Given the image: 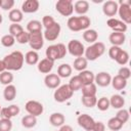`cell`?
I'll return each mask as SVG.
<instances>
[{"instance_id":"cell-1","label":"cell","mask_w":131,"mask_h":131,"mask_svg":"<svg viewBox=\"0 0 131 131\" xmlns=\"http://www.w3.org/2000/svg\"><path fill=\"white\" fill-rule=\"evenodd\" d=\"M6 71H19L25 61V56L20 51H13L10 54L6 55L2 59Z\"/></svg>"},{"instance_id":"cell-2","label":"cell","mask_w":131,"mask_h":131,"mask_svg":"<svg viewBox=\"0 0 131 131\" xmlns=\"http://www.w3.org/2000/svg\"><path fill=\"white\" fill-rule=\"evenodd\" d=\"M91 24V20L86 15L81 16H71L68 19V28L73 32H79L82 30H87Z\"/></svg>"},{"instance_id":"cell-3","label":"cell","mask_w":131,"mask_h":131,"mask_svg":"<svg viewBox=\"0 0 131 131\" xmlns=\"http://www.w3.org/2000/svg\"><path fill=\"white\" fill-rule=\"evenodd\" d=\"M105 51V46L102 42H95L85 49V58L87 60H95L100 57Z\"/></svg>"},{"instance_id":"cell-4","label":"cell","mask_w":131,"mask_h":131,"mask_svg":"<svg viewBox=\"0 0 131 131\" xmlns=\"http://www.w3.org/2000/svg\"><path fill=\"white\" fill-rule=\"evenodd\" d=\"M73 93L74 92L71 90L69 85L66 84V85H61L56 88V90L54 91L53 97H54V100L57 102H64L73 96Z\"/></svg>"},{"instance_id":"cell-5","label":"cell","mask_w":131,"mask_h":131,"mask_svg":"<svg viewBox=\"0 0 131 131\" xmlns=\"http://www.w3.org/2000/svg\"><path fill=\"white\" fill-rule=\"evenodd\" d=\"M55 9L61 15L70 16L74 11V4L71 0H58L55 4Z\"/></svg>"},{"instance_id":"cell-6","label":"cell","mask_w":131,"mask_h":131,"mask_svg":"<svg viewBox=\"0 0 131 131\" xmlns=\"http://www.w3.org/2000/svg\"><path fill=\"white\" fill-rule=\"evenodd\" d=\"M119 15L121 17V20L125 23L126 25H129L131 23V6L130 2H120L119 8H118Z\"/></svg>"},{"instance_id":"cell-7","label":"cell","mask_w":131,"mask_h":131,"mask_svg":"<svg viewBox=\"0 0 131 131\" xmlns=\"http://www.w3.org/2000/svg\"><path fill=\"white\" fill-rule=\"evenodd\" d=\"M25 108H26V111L29 115H32V116H35V117H38V116L42 115L43 111H44L43 104L41 102L37 101V100L27 101V103L25 105Z\"/></svg>"},{"instance_id":"cell-8","label":"cell","mask_w":131,"mask_h":131,"mask_svg":"<svg viewBox=\"0 0 131 131\" xmlns=\"http://www.w3.org/2000/svg\"><path fill=\"white\" fill-rule=\"evenodd\" d=\"M67 49L69 50L70 54L76 57H80L84 54L85 52V48L84 45L79 41V40H71L68 44Z\"/></svg>"},{"instance_id":"cell-9","label":"cell","mask_w":131,"mask_h":131,"mask_svg":"<svg viewBox=\"0 0 131 131\" xmlns=\"http://www.w3.org/2000/svg\"><path fill=\"white\" fill-rule=\"evenodd\" d=\"M29 44L31 48H33L35 51L39 50L44 45V37L42 32H36V33H30V39Z\"/></svg>"},{"instance_id":"cell-10","label":"cell","mask_w":131,"mask_h":131,"mask_svg":"<svg viewBox=\"0 0 131 131\" xmlns=\"http://www.w3.org/2000/svg\"><path fill=\"white\" fill-rule=\"evenodd\" d=\"M60 25L58 23H55L53 26H51L48 29H45L44 33H43V37L47 40V41H54L58 38L59 34H60Z\"/></svg>"},{"instance_id":"cell-11","label":"cell","mask_w":131,"mask_h":131,"mask_svg":"<svg viewBox=\"0 0 131 131\" xmlns=\"http://www.w3.org/2000/svg\"><path fill=\"white\" fill-rule=\"evenodd\" d=\"M77 122H78L79 126L82 127L86 131H92L93 126H94V123H95V121L93 120V118L90 117L88 114H82V115H80L78 117V119H77Z\"/></svg>"},{"instance_id":"cell-12","label":"cell","mask_w":131,"mask_h":131,"mask_svg":"<svg viewBox=\"0 0 131 131\" xmlns=\"http://www.w3.org/2000/svg\"><path fill=\"white\" fill-rule=\"evenodd\" d=\"M118 8H119V4L113 0H108V1L104 2L102 5V11H103L104 15L110 16L111 18L117 14Z\"/></svg>"},{"instance_id":"cell-13","label":"cell","mask_w":131,"mask_h":131,"mask_svg":"<svg viewBox=\"0 0 131 131\" xmlns=\"http://www.w3.org/2000/svg\"><path fill=\"white\" fill-rule=\"evenodd\" d=\"M106 25L108 28H111L114 32H121V33H125L127 31V25L125 23H123L120 19L117 18H108L106 21Z\"/></svg>"},{"instance_id":"cell-14","label":"cell","mask_w":131,"mask_h":131,"mask_svg":"<svg viewBox=\"0 0 131 131\" xmlns=\"http://www.w3.org/2000/svg\"><path fill=\"white\" fill-rule=\"evenodd\" d=\"M112 77L107 72H100L96 76H94V82L95 85H98L100 87H106L111 84Z\"/></svg>"},{"instance_id":"cell-15","label":"cell","mask_w":131,"mask_h":131,"mask_svg":"<svg viewBox=\"0 0 131 131\" xmlns=\"http://www.w3.org/2000/svg\"><path fill=\"white\" fill-rule=\"evenodd\" d=\"M44 84L50 89H56L60 84V78L56 74H47L44 78Z\"/></svg>"},{"instance_id":"cell-16","label":"cell","mask_w":131,"mask_h":131,"mask_svg":"<svg viewBox=\"0 0 131 131\" xmlns=\"http://www.w3.org/2000/svg\"><path fill=\"white\" fill-rule=\"evenodd\" d=\"M39 1L38 0H26L21 4V11L25 13H33L39 9Z\"/></svg>"},{"instance_id":"cell-17","label":"cell","mask_w":131,"mask_h":131,"mask_svg":"<svg viewBox=\"0 0 131 131\" xmlns=\"http://www.w3.org/2000/svg\"><path fill=\"white\" fill-rule=\"evenodd\" d=\"M108 40L113 46H119L120 47L122 44L125 43L126 35H125V33H121V32H113L110 35Z\"/></svg>"},{"instance_id":"cell-18","label":"cell","mask_w":131,"mask_h":131,"mask_svg":"<svg viewBox=\"0 0 131 131\" xmlns=\"http://www.w3.org/2000/svg\"><path fill=\"white\" fill-rule=\"evenodd\" d=\"M53 63L54 61L48 59V58H43L41 59L37 64V68H38V71L42 74H48L51 72V70L53 69Z\"/></svg>"},{"instance_id":"cell-19","label":"cell","mask_w":131,"mask_h":131,"mask_svg":"<svg viewBox=\"0 0 131 131\" xmlns=\"http://www.w3.org/2000/svg\"><path fill=\"white\" fill-rule=\"evenodd\" d=\"M64 121L66 118L61 113H53L49 117V122L54 127H61L62 125H64Z\"/></svg>"},{"instance_id":"cell-20","label":"cell","mask_w":131,"mask_h":131,"mask_svg":"<svg viewBox=\"0 0 131 131\" xmlns=\"http://www.w3.org/2000/svg\"><path fill=\"white\" fill-rule=\"evenodd\" d=\"M74 10L80 14V15H84L88 10H89V3L86 0H79L76 1L74 4Z\"/></svg>"},{"instance_id":"cell-21","label":"cell","mask_w":131,"mask_h":131,"mask_svg":"<svg viewBox=\"0 0 131 131\" xmlns=\"http://www.w3.org/2000/svg\"><path fill=\"white\" fill-rule=\"evenodd\" d=\"M46 58L54 61L56 59H60V56H59V50H58V47H57V44L55 45H50L47 47L46 49Z\"/></svg>"},{"instance_id":"cell-22","label":"cell","mask_w":131,"mask_h":131,"mask_svg":"<svg viewBox=\"0 0 131 131\" xmlns=\"http://www.w3.org/2000/svg\"><path fill=\"white\" fill-rule=\"evenodd\" d=\"M124 105H125V98L122 95L115 94V95H112V97L110 98V106L121 110L123 108Z\"/></svg>"},{"instance_id":"cell-23","label":"cell","mask_w":131,"mask_h":131,"mask_svg":"<svg viewBox=\"0 0 131 131\" xmlns=\"http://www.w3.org/2000/svg\"><path fill=\"white\" fill-rule=\"evenodd\" d=\"M3 96H4V99L6 101L13 100L15 98V96H16V88H15V86L12 85V84L5 86L4 91H3Z\"/></svg>"},{"instance_id":"cell-24","label":"cell","mask_w":131,"mask_h":131,"mask_svg":"<svg viewBox=\"0 0 131 131\" xmlns=\"http://www.w3.org/2000/svg\"><path fill=\"white\" fill-rule=\"evenodd\" d=\"M98 38V34L95 30H92V29H87L84 31L83 33V39L88 42V43H95L96 40Z\"/></svg>"},{"instance_id":"cell-25","label":"cell","mask_w":131,"mask_h":131,"mask_svg":"<svg viewBox=\"0 0 131 131\" xmlns=\"http://www.w3.org/2000/svg\"><path fill=\"white\" fill-rule=\"evenodd\" d=\"M36 124H37V117H35V116L27 115L21 118V125L27 129H31V128L35 127Z\"/></svg>"},{"instance_id":"cell-26","label":"cell","mask_w":131,"mask_h":131,"mask_svg":"<svg viewBox=\"0 0 131 131\" xmlns=\"http://www.w3.org/2000/svg\"><path fill=\"white\" fill-rule=\"evenodd\" d=\"M25 61L30 64V66H34V64H37L39 62V54L37 53V51L35 50H31V51H28L25 55Z\"/></svg>"},{"instance_id":"cell-27","label":"cell","mask_w":131,"mask_h":131,"mask_svg":"<svg viewBox=\"0 0 131 131\" xmlns=\"http://www.w3.org/2000/svg\"><path fill=\"white\" fill-rule=\"evenodd\" d=\"M111 83H112L113 87H114L116 90H123V89L127 86V80L123 79V78L120 77L119 75L115 76V77L112 79Z\"/></svg>"},{"instance_id":"cell-28","label":"cell","mask_w":131,"mask_h":131,"mask_svg":"<svg viewBox=\"0 0 131 131\" xmlns=\"http://www.w3.org/2000/svg\"><path fill=\"white\" fill-rule=\"evenodd\" d=\"M82 82H83V85H86V84H91V83H94V74L91 72V71H82L80 72V74L78 75Z\"/></svg>"},{"instance_id":"cell-29","label":"cell","mask_w":131,"mask_h":131,"mask_svg":"<svg viewBox=\"0 0 131 131\" xmlns=\"http://www.w3.org/2000/svg\"><path fill=\"white\" fill-rule=\"evenodd\" d=\"M72 74V67L69 63H62L57 69V76L59 78H68Z\"/></svg>"},{"instance_id":"cell-30","label":"cell","mask_w":131,"mask_h":131,"mask_svg":"<svg viewBox=\"0 0 131 131\" xmlns=\"http://www.w3.org/2000/svg\"><path fill=\"white\" fill-rule=\"evenodd\" d=\"M87 64H88V60L83 57V56H80V57H76V59L74 60V69L76 71H79V72H82V71H85L86 68H87Z\"/></svg>"},{"instance_id":"cell-31","label":"cell","mask_w":131,"mask_h":131,"mask_svg":"<svg viewBox=\"0 0 131 131\" xmlns=\"http://www.w3.org/2000/svg\"><path fill=\"white\" fill-rule=\"evenodd\" d=\"M68 85H69V87L71 88V90L74 92V91L81 90V88H82V86H83V82H82L81 78L77 75V76H74L73 78H71L70 83H69Z\"/></svg>"},{"instance_id":"cell-32","label":"cell","mask_w":131,"mask_h":131,"mask_svg":"<svg viewBox=\"0 0 131 131\" xmlns=\"http://www.w3.org/2000/svg\"><path fill=\"white\" fill-rule=\"evenodd\" d=\"M83 96H95L96 94V85L94 83L83 85L81 88Z\"/></svg>"},{"instance_id":"cell-33","label":"cell","mask_w":131,"mask_h":131,"mask_svg":"<svg viewBox=\"0 0 131 131\" xmlns=\"http://www.w3.org/2000/svg\"><path fill=\"white\" fill-rule=\"evenodd\" d=\"M8 18L12 21V24H18L23 20V11L19 9H11L9 11Z\"/></svg>"},{"instance_id":"cell-34","label":"cell","mask_w":131,"mask_h":131,"mask_svg":"<svg viewBox=\"0 0 131 131\" xmlns=\"http://www.w3.org/2000/svg\"><path fill=\"white\" fill-rule=\"evenodd\" d=\"M41 29H42V24L39 20L33 19V20H30L27 24V31H28V33L41 32Z\"/></svg>"},{"instance_id":"cell-35","label":"cell","mask_w":131,"mask_h":131,"mask_svg":"<svg viewBox=\"0 0 131 131\" xmlns=\"http://www.w3.org/2000/svg\"><path fill=\"white\" fill-rule=\"evenodd\" d=\"M13 81V75L11 74V72L9 71H4L2 73H0V83L7 86V85H10L11 82Z\"/></svg>"},{"instance_id":"cell-36","label":"cell","mask_w":131,"mask_h":131,"mask_svg":"<svg viewBox=\"0 0 131 131\" xmlns=\"http://www.w3.org/2000/svg\"><path fill=\"white\" fill-rule=\"evenodd\" d=\"M123 123L121 121H119L116 117L114 118H111L108 121H107V127L111 131H119L122 127H123Z\"/></svg>"},{"instance_id":"cell-37","label":"cell","mask_w":131,"mask_h":131,"mask_svg":"<svg viewBox=\"0 0 131 131\" xmlns=\"http://www.w3.org/2000/svg\"><path fill=\"white\" fill-rule=\"evenodd\" d=\"M119 64H121V66H125L128 61H129V53L126 51V50H121L120 51V53L118 54V56H117V58L115 59Z\"/></svg>"},{"instance_id":"cell-38","label":"cell","mask_w":131,"mask_h":131,"mask_svg":"<svg viewBox=\"0 0 131 131\" xmlns=\"http://www.w3.org/2000/svg\"><path fill=\"white\" fill-rule=\"evenodd\" d=\"M96 96H82V104L86 107H93L96 105Z\"/></svg>"},{"instance_id":"cell-39","label":"cell","mask_w":131,"mask_h":131,"mask_svg":"<svg viewBox=\"0 0 131 131\" xmlns=\"http://www.w3.org/2000/svg\"><path fill=\"white\" fill-rule=\"evenodd\" d=\"M96 106L101 112L107 111L108 107H110V99L106 98V97H100L96 102Z\"/></svg>"},{"instance_id":"cell-40","label":"cell","mask_w":131,"mask_h":131,"mask_svg":"<svg viewBox=\"0 0 131 131\" xmlns=\"http://www.w3.org/2000/svg\"><path fill=\"white\" fill-rule=\"evenodd\" d=\"M14 42H15V38L13 36H11L10 34H6V35H4L1 38V44L4 47H11V46H13Z\"/></svg>"},{"instance_id":"cell-41","label":"cell","mask_w":131,"mask_h":131,"mask_svg":"<svg viewBox=\"0 0 131 131\" xmlns=\"http://www.w3.org/2000/svg\"><path fill=\"white\" fill-rule=\"evenodd\" d=\"M9 34L11 35V36H13L14 38L17 36V35H19L21 32H24V28L19 25V24H11L10 26H9Z\"/></svg>"},{"instance_id":"cell-42","label":"cell","mask_w":131,"mask_h":131,"mask_svg":"<svg viewBox=\"0 0 131 131\" xmlns=\"http://www.w3.org/2000/svg\"><path fill=\"white\" fill-rule=\"evenodd\" d=\"M116 118H117L119 121H121L123 124H125V123L129 120V112H128L127 110H125V108H121V110L117 113Z\"/></svg>"},{"instance_id":"cell-43","label":"cell","mask_w":131,"mask_h":131,"mask_svg":"<svg viewBox=\"0 0 131 131\" xmlns=\"http://www.w3.org/2000/svg\"><path fill=\"white\" fill-rule=\"evenodd\" d=\"M12 122L9 119H1L0 120V131H11Z\"/></svg>"},{"instance_id":"cell-44","label":"cell","mask_w":131,"mask_h":131,"mask_svg":"<svg viewBox=\"0 0 131 131\" xmlns=\"http://www.w3.org/2000/svg\"><path fill=\"white\" fill-rule=\"evenodd\" d=\"M16 41L19 43V44H26V43H29V39H30V33L24 31L21 32L19 35H17L15 37Z\"/></svg>"},{"instance_id":"cell-45","label":"cell","mask_w":131,"mask_h":131,"mask_svg":"<svg viewBox=\"0 0 131 131\" xmlns=\"http://www.w3.org/2000/svg\"><path fill=\"white\" fill-rule=\"evenodd\" d=\"M56 21L54 20V18L50 15H44L43 18H42V26H44L45 29H48L50 28L51 26H53Z\"/></svg>"},{"instance_id":"cell-46","label":"cell","mask_w":131,"mask_h":131,"mask_svg":"<svg viewBox=\"0 0 131 131\" xmlns=\"http://www.w3.org/2000/svg\"><path fill=\"white\" fill-rule=\"evenodd\" d=\"M118 75H119L120 77H122L123 79L128 80V79L131 77V71H130V69L127 68V67H122V68L119 70Z\"/></svg>"},{"instance_id":"cell-47","label":"cell","mask_w":131,"mask_h":131,"mask_svg":"<svg viewBox=\"0 0 131 131\" xmlns=\"http://www.w3.org/2000/svg\"><path fill=\"white\" fill-rule=\"evenodd\" d=\"M121 50H122L121 47H119V46H113V45H112V47L108 49V56H110L113 60H115Z\"/></svg>"},{"instance_id":"cell-48","label":"cell","mask_w":131,"mask_h":131,"mask_svg":"<svg viewBox=\"0 0 131 131\" xmlns=\"http://www.w3.org/2000/svg\"><path fill=\"white\" fill-rule=\"evenodd\" d=\"M14 5L13 0H2L1 2V8L3 10H10Z\"/></svg>"},{"instance_id":"cell-49","label":"cell","mask_w":131,"mask_h":131,"mask_svg":"<svg viewBox=\"0 0 131 131\" xmlns=\"http://www.w3.org/2000/svg\"><path fill=\"white\" fill-rule=\"evenodd\" d=\"M7 110H8V112H9V114H10L11 117L17 116L19 114V111H20L19 110V106L17 104H11V105L7 106Z\"/></svg>"},{"instance_id":"cell-50","label":"cell","mask_w":131,"mask_h":131,"mask_svg":"<svg viewBox=\"0 0 131 131\" xmlns=\"http://www.w3.org/2000/svg\"><path fill=\"white\" fill-rule=\"evenodd\" d=\"M104 130H105V125L101 121H98V122L94 123L92 131H104Z\"/></svg>"},{"instance_id":"cell-51","label":"cell","mask_w":131,"mask_h":131,"mask_svg":"<svg viewBox=\"0 0 131 131\" xmlns=\"http://www.w3.org/2000/svg\"><path fill=\"white\" fill-rule=\"evenodd\" d=\"M57 47H58V50H59V56H60V58L64 57L66 54H67V51H68L66 45L62 44V43H58L57 44Z\"/></svg>"},{"instance_id":"cell-52","label":"cell","mask_w":131,"mask_h":131,"mask_svg":"<svg viewBox=\"0 0 131 131\" xmlns=\"http://www.w3.org/2000/svg\"><path fill=\"white\" fill-rule=\"evenodd\" d=\"M58 131H74L70 125H62Z\"/></svg>"},{"instance_id":"cell-53","label":"cell","mask_w":131,"mask_h":131,"mask_svg":"<svg viewBox=\"0 0 131 131\" xmlns=\"http://www.w3.org/2000/svg\"><path fill=\"white\" fill-rule=\"evenodd\" d=\"M4 71H5L4 63H3V61H2V60H0V73H2V72H4Z\"/></svg>"},{"instance_id":"cell-54","label":"cell","mask_w":131,"mask_h":131,"mask_svg":"<svg viewBox=\"0 0 131 131\" xmlns=\"http://www.w3.org/2000/svg\"><path fill=\"white\" fill-rule=\"evenodd\" d=\"M2 20H3V17H2V14L0 13V25L2 24Z\"/></svg>"},{"instance_id":"cell-55","label":"cell","mask_w":131,"mask_h":131,"mask_svg":"<svg viewBox=\"0 0 131 131\" xmlns=\"http://www.w3.org/2000/svg\"><path fill=\"white\" fill-rule=\"evenodd\" d=\"M1 2H2V0H0V7H1Z\"/></svg>"},{"instance_id":"cell-56","label":"cell","mask_w":131,"mask_h":131,"mask_svg":"<svg viewBox=\"0 0 131 131\" xmlns=\"http://www.w3.org/2000/svg\"><path fill=\"white\" fill-rule=\"evenodd\" d=\"M1 108H2V107H1V105H0V112H1Z\"/></svg>"}]
</instances>
